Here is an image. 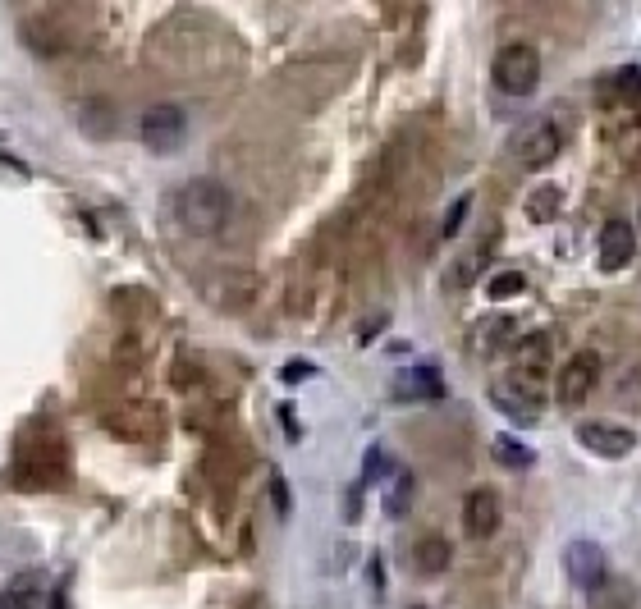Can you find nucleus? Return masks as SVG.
<instances>
[{
  "label": "nucleus",
  "mask_w": 641,
  "mask_h": 609,
  "mask_svg": "<svg viewBox=\"0 0 641 609\" xmlns=\"http://www.w3.org/2000/svg\"><path fill=\"white\" fill-rule=\"evenodd\" d=\"M170 211L184 234L211 239V234L225 229L229 211H234V197H229V188L216 184V179H188V184H179V193L170 197Z\"/></svg>",
  "instance_id": "nucleus-1"
},
{
  "label": "nucleus",
  "mask_w": 641,
  "mask_h": 609,
  "mask_svg": "<svg viewBox=\"0 0 641 609\" xmlns=\"http://www.w3.org/2000/svg\"><path fill=\"white\" fill-rule=\"evenodd\" d=\"M495 87L509 92V97H532L536 87H541V51L532 42H509L495 51Z\"/></svg>",
  "instance_id": "nucleus-2"
},
{
  "label": "nucleus",
  "mask_w": 641,
  "mask_h": 609,
  "mask_svg": "<svg viewBox=\"0 0 641 609\" xmlns=\"http://www.w3.org/2000/svg\"><path fill=\"white\" fill-rule=\"evenodd\" d=\"M138 138H142V147H147V152L174 156L188 142V115H184V106H170V101H161V106L142 110Z\"/></svg>",
  "instance_id": "nucleus-3"
},
{
  "label": "nucleus",
  "mask_w": 641,
  "mask_h": 609,
  "mask_svg": "<svg viewBox=\"0 0 641 609\" xmlns=\"http://www.w3.org/2000/svg\"><path fill=\"white\" fill-rule=\"evenodd\" d=\"M600 385V353L596 348H577L573 358L559 367V381H555V399L564 413H573V408H582L587 403V394Z\"/></svg>",
  "instance_id": "nucleus-4"
},
{
  "label": "nucleus",
  "mask_w": 641,
  "mask_h": 609,
  "mask_svg": "<svg viewBox=\"0 0 641 609\" xmlns=\"http://www.w3.org/2000/svg\"><path fill=\"white\" fill-rule=\"evenodd\" d=\"M559 564H564V577L573 582L577 591H600V587H605V577H609L605 545L591 541V536H577V541H568Z\"/></svg>",
  "instance_id": "nucleus-5"
},
{
  "label": "nucleus",
  "mask_w": 641,
  "mask_h": 609,
  "mask_svg": "<svg viewBox=\"0 0 641 609\" xmlns=\"http://www.w3.org/2000/svg\"><path fill=\"white\" fill-rule=\"evenodd\" d=\"M559 152H564V133H559L555 120H536L532 129H522L513 138V156H518L527 170H545V165H555Z\"/></svg>",
  "instance_id": "nucleus-6"
},
{
  "label": "nucleus",
  "mask_w": 641,
  "mask_h": 609,
  "mask_svg": "<svg viewBox=\"0 0 641 609\" xmlns=\"http://www.w3.org/2000/svg\"><path fill=\"white\" fill-rule=\"evenodd\" d=\"M577 440L596 458H628L632 449H637V435L619 422H582L577 426Z\"/></svg>",
  "instance_id": "nucleus-7"
},
{
  "label": "nucleus",
  "mask_w": 641,
  "mask_h": 609,
  "mask_svg": "<svg viewBox=\"0 0 641 609\" xmlns=\"http://www.w3.org/2000/svg\"><path fill=\"white\" fill-rule=\"evenodd\" d=\"M596 252H600V271H628L632 266V257H637V229H632V220H609L605 229H600V243H596Z\"/></svg>",
  "instance_id": "nucleus-8"
},
{
  "label": "nucleus",
  "mask_w": 641,
  "mask_h": 609,
  "mask_svg": "<svg viewBox=\"0 0 641 609\" xmlns=\"http://www.w3.org/2000/svg\"><path fill=\"white\" fill-rule=\"evenodd\" d=\"M463 532L472 541H490L500 532V495L490 486H472L468 500H463Z\"/></svg>",
  "instance_id": "nucleus-9"
},
{
  "label": "nucleus",
  "mask_w": 641,
  "mask_h": 609,
  "mask_svg": "<svg viewBox=\"0 0 641 609\" xmlns=\"http://www.w3.org/2000/svg\"><path fill=\"white\" fill-rule=\"evenodd\" d=\"M490 403H495L513 426H532L536 422V394L522 390L518 381H495L490 385Z\"/></svg>",
  "instance_id": "nucleus-10"
},
{
  "label": "nucleus",
  "mask_w": 641,
  "mask_h": 609,
  "mask_svg": "<svg viewBox=\"0 0 641 609\" xmlns=\"http://www.w3.org/2000/svg\"><path fill=\"white\" fill-rule=\"evenodd\" d=\"M399 399H445V381H440V367L435 362H413L399 381Z\"/></svg>",
  "instance_id": "nucleus-11"
},
{
  "label": "nucleus",
  "mask_w": 641,
  "mask_h": 609,
  "mask_svg": "<svg viewBox=\"0 0 641 609\" xmlns=\"http://www.w3.org/2000/svg\"><path fill=\"white\" fill-rule=\"evenodd\" d=\"M413 500H417V477L408 468H394L390 472V481H385V490H381V509H385V518H408V509H413Z\"/></svg>",
  "instance_id": "nucleus-12"
},
{
  "label": "nucleus",
  "mask_w": 641,
  "mask_h": 609,
  "mask_svg": "<svg viewBox=\"0 0 641 609\" xmlns=\"http://www.w3.org/2000/svg\"><path fill=\"white\" fill-rule=\"evenodd\" d=\"M449 559H454V550H449L445 536H422V541L413 545V568L422 577H440L449 568Z\"/></svg>",
  "instance_id": "nucleus-13"
},
{
  "label": "nucleus",
  "mask_w": 641,
  "mask_h": 609,
  "mask_svg": "<svg viewBox=\"0 0 641 609\" xmlns=\"http://www.w3.org/2000/svg\"><path fill=\"white\" fill-rule=\"evenodd\" d=\"M513 362H518V371L522 376H545L550 371V339L545 335H527L518 348H513Z\"/></svg>",
  "instance_id": "nucleus-14"
},
{
  "label": "nucleus",
  "mask_w": 641,
  "mask_h": 609,
  "mask_svg": "<svg viewBox=\"0 0 641 609\" xmlns=\"http://www.w3.org/2000/svg\"><path fill=\"white\" fill-rule=\"evenodd\" d=\"M559 207H564V188H555V184L532 188V197H527V216H532L536 225H550V220L559 216Z\"/></svg>",
  "instance_id": "nucleus-15"
},
{
  "label": "nucleus",
  "mask_w": 641,
  "mask_h": 609,
  "mask_svg": "<svg viewBox=\"0 0 641 609\" xmlns=\"http://www.w3.org/2000/svg\"><path fill=\"white\" fill-rule=\"evenodd\" d=\"M490 454H495V463H504V468H532L536 454L522 440H513V435H495V445H490Z\"/></svg>",
  "instance_id": "nucleus-16"
},
{
  "label": "nucleus",
  "mask_w": 641,
  "mask_h": 609,
  "mask_svg": "<svg viewBox=\"0 0 641 609\" xmlns=\"http://www.w3.org/2000/svg\"><path fill=\"white\" fill-rule=\"evenodd\" d=\"M518 294H527V275H522V271H495L486 280V298H490V303H509V298H518Z\"/></svg>",
  "instance_id": "nucleus-17"
},
{
  "label": "nucleus",
  "mask_w": 641,
  "mask_h": 609,
  "mask_svg": "<svg viewBox=\"0 0 641 609\" xmlns=\"http://www.w3.org/2000/svg\"><path fill=\"white\" fill-rule=\"evenodd\" d=\"M37 596L42 591L33 587V577H19V582H10L0 591V609H37Z\"/></svg>",
  "instance_id": "nucleus-18"
},
{
  "label": "nucleus",
  "mask_w": 641,
  "mask_h": 609,
  "mask_svg": "<svg viewBox=\"0 0 641 609\" xmlns=\"http://www.w3.org/2000/svg\"><path fill=\"white\" fill-rule=\"evenodd\" d=\"M385 472H390V454H385L381 445H371L367 454H362V486H385Z\"/></svg>",
  "instance_id": "nucleus-19"
},
{
  "label": "nucleus",
  "mask_w": 641,
  "mask_h": 609,
  "mask_svg": "<svg viewBox=\"0 0 641 609\" xmlns=\"http://www.w3.org/2000/svg\"><path fill=\"white\" fill-rule=\"evenodd\" d=\"M468 211H472V193H463L454 207L445 211V225H440V234H445V239H454L458 229H463V220H468Z\"/></svg>",
  "instance_id": "nucleus-20"
},
{
  "label": "nucleus",
  "mask_w": 641,
  "mask_h": 609,
  "mask_svg": "<svg viewBox=\"0 0 641 609\" xmlns=\"http://www.w3.org/2000/svg\"><path fill=\"white\" fill-rule=\"evenodd\" d=\"M271 504H275V513H280V518H289V513H294V495H289V481H284L280 468L271 472Z\"/></svg>",
  "instance_id": "nucleus-21"
},
{
  "label": "nucleus",
  "mask_w": 641,
  "mask_h": 609,
  "mask_svg": "<svg viewBox=\"0 0 641 609\" xmlns=\"http://www.w3.org/2000/svg\"><path fill=\"white\" fill-rule=\"evenodd\" d=\"M284 381L289 385H298V381H307V376H316V367L307 358H294V362H284V371H280Z\"/></svg>",
  "instance_id": "nucleus-22"
},
{
  "label": "nucleus",
  "mask_w": 641,
  "mask_h": 609,
  "mask_svg": "<svg viewBox=\"0 0 641 609\" xmlns=\"http://www.w3.org/2000/svg\"><path fill=\"white\" fill-rule=\"evenodd\" d=\"M362 518V481L344 495V522H358Z\"/></svg>",
  "instance_id": "nucleus-23"
},
{
  "label": "nucleus",
  "mask_w": 641,
  "mask_h": 609,
  "mask_svg": "<svg viewBox=\"0 0 641 609\" xmlns=\"http://www.w3.org/2000/svg\"><path fill=\"white\" fill-rule=\"evenodd\" d=\"M614 83H619L623 92H632V97H637V92H641V69H637V65L619 69V74H614Z\"/></svg>",
  "instance_id": "nucleus-24"
},
{
  "label": "nucleus",
  "mask_w": 641,
  "mask_h": 609,
  "mask_svg": "<svg viewBox=\"0 0 641 609\" xmlns=\"http://www.w3.org/2000/svg\"><path fill=\"white\" fill-rule=\"evenodd\" d=\"M367 577H371V591H376V596H385V564H381V555L367 559Z\"/></svg>",
  "instance_id": "nucleus-25"
}]
</instances>
